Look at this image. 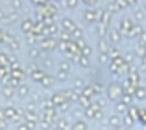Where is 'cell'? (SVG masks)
<instances>
[{
  "label": "cell",
  "instance_id": "8992f818",
  "mask_svg": "<svg viewBox=\"0 0 146 130\" xmlns=\"http://www.w3.org/2000/svg\"><path fill=\"white\" fill-rule=\"evenodd\" d=\"M127 114H129V116L137 122V121H138V117H140V107H137V105H130L129 110H127Z\"/></svg>",
  "mask_w": 146,
  "mask_h": 130
},
{
  "label": "cell",
  "instance_id": "603a6c76",
  "mask_svg": "<svg viewBox=\"0 0 146 130\" xmlns=\"http://www.w3.org/2000/svg\"><path fill=\"white\" fill-rule=\"evenodd\" d=\"M141 67H143V69L146 71V55H145V57L141 58Z\"/></svg>",
  "mask_w": 146,
  "mask_h": 130
},
{
  "label": "cell",
  "instance_id": "7402d4cb",
  "mask_svg": "<svg viewBox=\"0 0 146 130\" xmlns=\"http://www.w3.org/2000/svg\"><path fill=\"white\" fill-rule=\"evenodd\" d=\"M99 60H101V63H110L108 53H101V55H99Z\"/></svg>",
  "mask_w": 146,
  "mask_h": 130
},
{
  "label": "cell",
  "instance_id": "3957f363",
  "mask_svg": "<svg viewBox=\"0 0 146 130\" xmlns=\"http://www.w3.org/2000/svg\"><path fill=\"white\" fill-rule=\"evenodd\" d=\"M121 86H123V89H124V94H129V96H133V97H135L137 85H133V83L130 82L127 77L123 80V82H121Z\"/></svg>",
  "mask_w": 146,
  "mask_h": 130
},
{
  "label": "cell",
  "instance_id": "4fadbf2b",
  "mask_svg": "<svg viewBox=\"0 0 146 130\" xmlns=\"http://www.w3.org/2000/svg\"><path fill=\"white\" fill-rule=\"evenodd\" d=\"M99 47H101L102 53H108V50H110V46H108V42L105 41L104 38H101V39H99Z\"/></svg>",
  "mask_w": 146,
  "mask_h": 130
},
{
  "label": "cell",
  "instance_id": "6da1fadb",
  "mask_svg": "<svg viewBox=\"0 0 146 130\" xmlns=\"http://www.w3.org/2000/svg\"><path fill=\"white\" fill-rule=\"evenodd\" d=\"M123 94H124V89L121 86V83L118 82H111L107 88V97L113 102H119L123 99Z\"/></svg>",
  "mask_w": 146,
  "mask_h": 130
},
{
  "label": "cell",
  "instance_id": "ffe728a7",
  "mask_svg": "<svg viewBox=\"0 0 146 130\" xmlns=\"http://www.w3.org/2000/svg\"><path fill=\"white\" fill-rule=\"evenodd\" d=\"M107 28H108V25H104V24H99V27H98L99 35H101V36H104L105 33H107Z\"/></svg>",
  "mask_w": 146,
  "mask_h": 130
},
{
  "label": "cell",
  "instance_id": "44dd1931",
  "mask_svg": "<svg viewBox=\"0 0 146 130\" xmlns=\"http://www.w3.org/2000/svg\"><path fill=\"white\" fill-rule=\"evenodd\" d=\"M96 17H98V13H96V11H93V10H88V13H86V19L93 20V19H96Z\"/></svg>",
  "mask_w": 146,
  "mask_h": 130
},
{
  "label": "cell",
  "instance_id": "7c38bea8",
  "mask_svg": "<svg viewBox=\"0 0 146 130\" xmlns=\"http://www.w3.org/2000/svg\"><path fill=\"white\" fill-rule=\"evenodd\" d=\"M121 117H123V125H124V127H127V129H130V127H132L133 124H135V121H133L127 113H126V114H123Z\"/></svg>",
  "mask_w": 146,
  "mask_h": 130
},
{
  "label": "cell",
  "instance_id": "484cf974",
  "mask_svg": "<svg viewBox=\"0 0 146 130\" xmlns=\"http://www.w3.org/2000/svg\"><path fill=\"white\" fill-rule=\"evenodd\" d=\"M127 2H129V3H130V5H132V3H135L137 0H127Z\"/></svg>",
  "mask_w": 146,
  "mask_h": 130
},
{
  "label": "cell",
  "instance_id": "d6986e66",
  "mask_svg": "<svg viewBox=\"0 0 146 130\" xmlns=\"http://www.w3.org/2000/svg\"><path fill=\"white\" fill-rule=\"evenodd\" d=\"M132 99H133V96H129V94H123V99H121V100L124 102V104L126 105H132Z\"/></svg>",
  "mask_w": 146,
  "mask_h": 130
},
{
  "label": "cell",
  "instance_id": "5b68a950",
  "mask_svg": "<svg viewBox=\"0 0 146 130\" xmlns=\"http://www.w3.org/2000/svg\"><path fill=\"white\" fill-rule=\"evenodd\" d=\"M127 110H129V105H126L123 100L115 102V111H116V114L123 116V114H126V113H127Z\"/></svg>",
  "mask_w": 146,
  "mask_h": 130
},
{
  "label": "cell",
  "instance_id": "ba28073f",
  "mask_svg": "<svg viewBox=\"0 0 146 130\" xmlns=\"http://www.w3.org/2000/svg\"><path fill=\"white\" fill-rule=\"evenodd\" d=\"M108 122L111 124L113 127H119V125H123V117L119 116V114H111L110 117H108Z\"/></svg>",
  "mask_w": 146,
  "mask_h": 130
},
{
  "label": "cell",
  "instance_id": "30bf717a",
  "mask_svg": "<svg viewBox=\"0 0 146 130\" xmlns=\"http://www.w3.org/2000/svg\"><path fill=\"white\" fill-rule=\"evenodd\" d=\"M135 99L137 100H145L146 99V88L145 86H137V91H135Z\"/></svg>",
  "mask_w": 146,
  "mask_h": 130
},
{
  "label": "cell",
  "instance_id": "cb8c5ba5",
  "mask_svg": "<svg viewBox=\"0 0 146 130\" xmlns=\"http://www.w3.org/2000/svg\"><path fill=\"white\" fill-rule=\"evenodd\" d=\"M138 41H141V42H145V44H146V32L143 33L141 36H140V39H138Z\"/></svg>",
  "mask_w": 146,
  "mask_h": 130
},
{
  "label": "cell",
  "instance_id": "d4e9b609",
  "mask_svg": "<svg viewBox=\"0 0 146 130\" xmlns=\"http://www.w3.org/2000/svg\"><path fill=\"white\" fill-rule=\"evenodd\" d=\"M113 130H129V129L124 127V125H119V127H113Z\"/></svg>",
  "mask_w": 146,
  "mask_h": 130
},
{
  "label": "cell",
  "instance_id": "e0dca14e",
  "mask_svg": "<svg viewBox=\"0 0 146 130\" xmlns=\"http://www.w3.org/2000/svg\"><path fill=\"white\" fill-rule=\"evenodd\" d=\"M119 57V50H118L116 47H110V50H108V58L110 60H115V58Z\"/></svg>",
  "mask_w": 146,
  "mask_h": 130
},
{
  "label": "cell",
  "instance_id": "5bb4252c",
  "mask_svg": "<svg viewBox=\"0 0 146 130\" xmlns=\"http://www.w3.org/2000/svg\"><path fill=\"white\" fill-rule=\"evenodd\" d=\"M107 11H110V13H116V11H121V10H119V7H118L116 2L111 0V2H108V5H107Z\"/></svg>",
  "mask_w": 146,
  "mask_h": 130
},
{
  "label": "cell",
  "instance_id": "9a60e30c",
  "mask_svg": "<svg viewBox=\"0 0 146 130\" xmlns=\"http://www.w3.org/2000/svg\"><path fill=\"white\" fill-rule=\"evenodd\" d=\"M135 19L138 20V22H141V20H145V16H146V11L143 10V8H138V10L135 11Z\"/></svg>",
  "mask_w": 146,
  "mask_h": 130
},
{
  "label": "cell",
  "instance_id": "52a82bcc",
  "mask_svg": "<svg viewBox=\"0 0 146 130\" xmlns=\"http://www.w3.org/2000/svg\"><path fill=\"white\" fill-rule=\"evenodd\" d=\"M121 38H123V35H121V32L118 28H113L110 32V41L113 42V44H118V42L121 41Z\"/></svg>",
  "mask_w": 146,
  "mask_h": 130
},
{
  "label": "cell",
  "instance_id": "4316f807",
  "mask_svg": "<svg viewBox=\"0 0 146 130\" xmlns=\"http://www.w3.org/2000/svg\"><path fill=\"white\" fill-rule=\"evenodd\" d=\"M145 11H146V2H145Z\"/></svg>",
  "mask_w": 146,
  "mask_h": 130
},
{
  "label": "cell",
  "instance_id": "9c48e42d",
  "mask_svg": "<svg viewBox=\"0 0 146 130\" xmlns=\"http://www.w3.org/2000/svg\"><path fill=\"white\" fill-rule=\"evenodd\" d=\"M135 55H138L140 58H143L146 55V44L141 41L137 42V47H135Z\"/></svg>",
  "mask_w": 146,
  "mask_h": 130
},
{
  "label": "cell",
  "instance_id": "ac0fdd59",
  "mask_svg": "<svg viewBox=\"0 0 146 130\" xmlns=\"http://www.w3.org/2000/svg\"><path fill=\"white\" fill-rule=\"evenodd\" d=\"M118 3V7H119V10H126V8H129L130 7V3L127 2V0H115Z\"/></svg>",
  "mask_w": 146,
  "mask_h": 130
},
{
  "label": "cell",
  "instance_id": "277c9868",
  "mask_svg": "<svg viewBox=\"0 0 146 130\" xmlns=\"http://www.w3.org/2000/svg\"><path fill=\"white\" fill-rule=\"evenodd\" d=\"M143 33H145V30H143L141 24H135V25H133V28H132V32L127 35V38H130V39H132V38H140Z\"/></svg>",
  "mask_w": 146,
  "mask_h": 130
},
{
  "label": "cell",
  "instance_id": "7a4b0ae2",
  "mask_svg": "<svg viewBox=\"0 0 146 130\" xmlns=\"http://www.w3.org/2000/svg\"><path fill=\"white\" fill-rule=\"evenodd\" d=\"M133 25H135V24H133V20L130 19V17H124V19L119 22V27H118V30L121 32V35H123V36H127L130 32H132Z\"/></svg>",
  "mask_w": 146,
  "mask_h": 130
},
{
  "label": "cell",
  "instance_id": "2e32d148",
  "mask_svg": "<svg viewBox=\"0 0 146 130\" xmlns=\"http://www.w3.org/2000/svg\"><path fill=\"white\" fill-rule=\"evenodd\" d=\"M138 122H141L143 127H146V108H140V117Z\"/></svg>",
  "mask_w": 146,
  "mask_h": 130
},
{
  "label": "cell",
  "instance_id": "8fae6325",
  "mask_svg": "<svg viewBox=\"0 0 146 130\" xmlns=\"http://www.w3.org/2000/svg\"><path fill=\"white\" fill-rule=\"evenodd\" d=\"M111 20V13L110 11H101V24H104V25H108Z\"/></svg>",
  "mask_w": 146,
  "mask_h": 130
}]
</instances>
